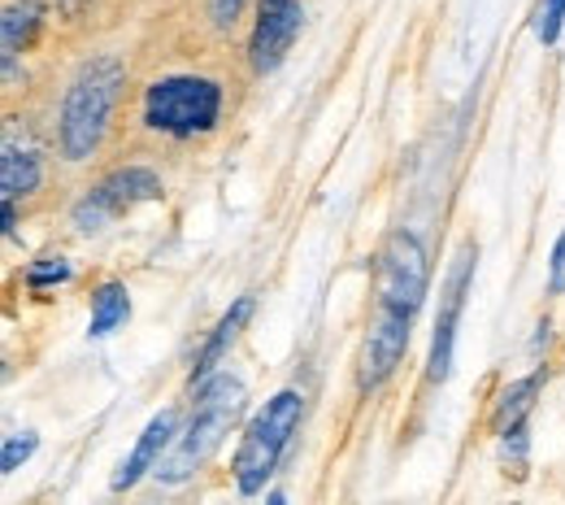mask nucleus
I'll list each match as a JSON object with an SVG mask.
<instances>
[{
    "instance_id": "obj_1",
    "label": "nucleus",
    "mask_w": 565,
    "mask_h": 505,
    "mask_svg": "<svg viewBox=\"0 0 565 505\" xmlns=\"http://www.w3.org/2000/svg\"><path fill=\"white\" fill-rule=\"evenodd\" d=\"M122 83H127V66L114 53H100L78 66V74L66 87V101H62V118H57V145H62L66 161L96 157V148L109 131L114 105L122 96Z\"/></svg>"
},
{
    "instance_id": "obj_2",
    "label": "nucleus",
    "mask_w": 565,
    "mask_h": 505,
    "mask_svg": "<svg viewBox=\"0 0 565 505\" xmlns=\"http://www.w3.org/2000/svg\"><path fill=\"white\" fill-rule=\"evenodd\" d=\"M244 410V383L231 379V375H213L205 388H196V410H192V423L183 428V435H174L170 453L157 462V480L161 484H183L192 480L222 444V435L235 428Z\"/></svg>"
},
{
    "instance_id": "obj_3",
    "label": "nucleus",
    "mask_w": 565,
    "mask_h": 505,
    "mask_svg": "<svg viewBox=\"0 0 565 505\" xmlns=\"http://www.w3.org/2000/svg\"><path fill=\"white\" fill-rule=\"evenodd\" d=\"M222 118V87L205 74H170L157 78L143 96V127L170 140L210 136Z\"/></svg>"
},
{
    "instance_id": "obj_4",
    "label": "nucleus",
    "mask_w": 565,
    "mask_h": 505,
    "mask_svg": "<svg viewBox=\"0 0 565 505\" xmlns=\"http://www.w3.org/2000/svg\"><path fill=\"white\" fill-rule=\"evenodd\" d=\"M300 419H305V397L296 388H282L279 397H270L266 410L248 423V432L239 440V453H235V466H231L235 471V488L244 497H253V493L266 488V480L275 475L282 449L291 444Z\"/></svg>"
},
{
    "instance_id": "obj_5",
    "label": "nucleus",
    "mask_w": 565,
    "mask_h": 505,
    "mask_svg": "<svg viewBox=\"0 0 565 505\" xmlns=\"http://www.w3.org/2000/svg\"><path fill=\"white\" fill-rule=\"evenodd\" d=\"M430 284V266H426V249L414 231H392L374 257V301L387 314H405L414 318L426 301Z\"/></svg>"
},
{
    "instance_id": "obj_6",
    "label": "nucleus",
    "mask_w": 565,
    "mask_h": 505,
    "mask_svg": "<svg viewBox=\"0 0 565 505\" xmlns=\"http://www.w3.org/2000/svg\"><path fill=\"white\" fill-rule=\"evenodd\" d=\"M143 201H161V179H157L148 166H127V170L105 175L96 188H87V192L74 201L71 222H74V231L96 235V231H105L109 222L131 214Z\"/></svg>"
},
{
    "instance_id": "obj_7",
    "label": "nucleus",
    "mask_w": 565,
    "mask_h": 505,
    "mask_svg": "<svg viewBox=\"0 0 565 505\" xmlns=\"http://www.w3.org/2000/svg\"><path fill=\"white\" fill-rule=\"evenodd\" d=\"M475 244H461L452 257V271L444 280V296H439V318H435V336H430V358H426V379L444 383L452 375V345H457V323H461V305L466 292L475 284Z\"/></svg>"
},
{
    "instance_id": "obj_8",
    "label": "nucleus",
    "mask_w": 565,
    "mask_h": 505,
    "mask_svg": "<svg viewBox=\"0 0 565 505\" xmlns=\"http://www.w3.org/2000/svg\"><path fill=\"white\" fill-rule=\"evenodd\" d=\"M409 327H414V318H405V314H387V309L374 314V323L356 349V388L361 392H374L396 375V366L409 349Z\"/></svg>"
},
{
    "instance_id": "obj_9",
    "label": "nucleus",
    "mask_w": 565,
    "mask_h": 505,
    "mask_svg": "<svg viewBox=\"0 0 565 505\" xmlns=\"http://www.w3.org/2000/svg\"><path fill=\"white\" fill-rule=\"evenodd\" d=\"M305 27L300 0H257V27L248 40V62L257 74H275L287 62L296 35Z\"/></svg>"
},
{
    "instance_id": "obj_10",
    "label": "nucleus",
    "mask_w": 565,
    "mask_h": 505,
    "mask_svg": "<svg viewBox=\"0 0 565 505\" xmlns=\"http://www.w3.org/2000/svg\"><path fill=\"white\" fill-rule=\"evenodd\" d=\"M253 305H257L253 296H239V301L217 318V327L210 332V340L201 345V354H196V361H192V375H188V383H192V388H205V383H210V375L217 370V361L235 349L239 332H244V327H248V318H253Z\"/></svg>"
},
{
    "instance_id": "obj_11",
    "label": "nucleus",
    "mask_w": 565,
    "mask_h": 505,
    "mask_svg": "<svg viewBox=\"0 0 565 505\" xmlns=\"http://www.w3.org/2000/svg\"><path fill=\"white\" fill-rule=\"evenodd\" d=\"M174 410H161L148 428L140 432L136 440V449H131V457L118 466V475H114V493H127V488H136L140 484V475L148 471H157V462L166 457V444H174Z\"/></svg>"
},
{
    "instance_id": "obj_12",
    "label": "nucleus",
    "mask_w": 565,
    "mask_h": 505,
    "mask_svg": "<svg viewBox=\"0 0 565 505\" xmlns=\"http://www.w3.org/2000/svg\"><path fill=\"white\" fill-rule=\"evenodd\" d=\"M40 179H44V166H40L35 148L4 140V148H0V192H4V201L18 206V197H31L40 188Z\"/></svg>"
},
{
    "instance_id": "obj_13",
    "label": "nucleus",
    "mask_w": 565,
    "mask_h": 505,
    "mask_svg": "<svg viewBox=\"0 0 565 505\" xmlns=\"http://www.w3.org/2000/svg\"><path fill=\"white\" fill-rule=\"evenodd\" d=\"M540 388H544V366H540V370H531L526 379L509 383V388L500 392V401H495L492 432H495V435H504V432H513L518 423H526V414H531V406H535Z\"/></svg>"
},
{
    "instance_id": "obj_14",
    "label": "nucleus",
    "mask_w": 565,
    "mask_h": 505,
    "mask_svg": "<svg viewBox=\"0 0 565 505\" xmlns=\"http://www.w3.org/2000/svg\"><path fill=\"white\" fill-rule=\"evenodd\" d=\"M40 22H44V4L40 0H22V4L4 9V18H0V53H4V62H18V53L35 40Z\"/></svg>"
},
{
    "instance_id": "obj_15",
    "label": "nucleus",
    "mask_w": 565,
    "mask_h": 505,
    "mask_svg": "<svg viewBox=\"0 0 565 505\" xmlns=\"http://www.w3.org/2000/svg\"><path fill=\"white\" fill-rule=\"evenodd\" d=\"M127 314H131L127 284L109 280V284H100V288L92 292V323H87V332L92 336H109L118 323H127Z\"/></svg>"
},
{
    "instance_id": "obj_16",
    "label": "nucleus",
    "mask_w": 565,
    "mask_h": 505,
    "mask_svg": "<svg viewBox=\"0 0 565 505\" xmlns=\"http://www.w3.org/2000/svg\"><path fill=\"white\" fill-rule=\"evenodd\" d=\"M71 275H74V266L66 257H40V262L26 266V288H35V292L57 288V284H66Z\"/></svg>"
},
{
    "instance_id": "obj_17",
    "label": "nucleus",
    "mask_w": 565,
    "mask_h": 505,
    "mask_svg": "<svg viewBox=\"0 0 565 505\" xmlns=\"http://www.w3.org/2000/svg\"><path fill=\"white\" fill-rule=\"evenodd\" d=\"M562 22H565V0H540L535 4V40L540 44H557V35H562Z\"/></svg>"
},
{
    "instance_id": "obj_18",
    "label": "nucleus",
    "mask_w": 565,
    "mask_h": 505,
    "mask_svg": "<svg viewBox=\"0 0 565 505\" xmlns=\"http://www.w3.org/2000/svg\"><path fill=\"white\" fill-rule=\"evenodd\" d=\"M35 444H40V435L35 432L9 435V440H4V449H0V471H4V475H13V471L35 453Z\"/></svg>"
},
{
    "instance_id": "obj_19",
    "label": "nucleus",
    "mask_w": 565,
    "mask_h": 505,
    "mask_svg": "<svg viewBox=\"0 0 565 505\" xmlns=\"http://www.w3.org/2000/svg\"><path fill=\"white\" fill-rule=\"evenodd\" d=\"M244 4L248 0H210V18L217 31H231L235 22H239V13H244Z\"/></svg>"
},
{
    "instance_id": "obj_20",
    "label": "nucleus",
    "mask_w": 565,
    "mask_h": 505,
    "mask_svg": "<svg viewBox=\"0 0 565 505\" xmlns=\"http://www.w3.org/2000/svg\"><path fill=\"white\" fill-rule=\"evenodd\" d=\"M548 292L553 296H565V235L553 249V262H548Z\"/></svg>"
},
{
    "instance_id": "obj_21",
    "label": "nucleus",
    "mask_w": 565,
    "mask_h": 505,
    "mask_svg": "<svg viewBox=\"0 0 565 505\" xmlns=\"http://www.w3.org/2000/svg\"><path fill=\"white\" fill-rule=\"evenodd\" d=\"M13 231H18V206H13V201H4V235L13 240Z\"/></svg>"
},
{
    "instance_id": "obj_22",
    "label": "nucleus",
    "mask_w": 565,
    "mask_h": 505,
    "mask_svg": "<svg viewBox=\"0 0 565 505\" xmlns=\"http://www.w3.org/2000/svg\"><path fill=\"white\" fill-rule=\"evenodd\" d=\"M266 505H287V493H270V497H266Z\"/></svg>"
}]
</instances>
